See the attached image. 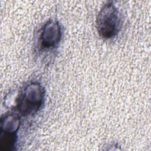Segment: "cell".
I'll return each instance as SVG.
<instances>
[{"instance_id":"cell-1","label":"cell","mask_w":151,"mask_h":151,"mask_svg":"<svg viewBox=\"0 0 151 151\" xmlns=\"http://www.w3.org/2000/svg\"><path fill=\"white\" fill-rule=\"evenodd\" d=\"M99 35L106 40L114 38L121 28V17L118 8L111 1L105 4L96 20Z\"/></svg>"},{"instance_id":"cell-2","label":"cell","mask_w":151,"mask_h":151,"mask_svg":"<svg viewBox=\"0 0 151 151\" xmlns=\"http://www.w3.org/2000/svg\"><path fill=\"white\" fill-rule=\"evenodd\" d=\"M44 90L40 84L37 82L28 84L18 99L19 114L26 116L36 113L44 103Z\"/></svg>"},{"instance_id":"cell-3","label":"cell","mask_w":151,"mask_h":151,"mask_svg":"<svg viewBox=\"0 0 151 151\" xmlns=\"http://www.w3.org/2000/svg\"><path fill=\"white\" fill-rule=\"evenodd\" d=\"M61 39V28L55 19L48 21L43 26L40 35V47L43 50H52L60 43Z\"/></svg>"}]
</instances>
